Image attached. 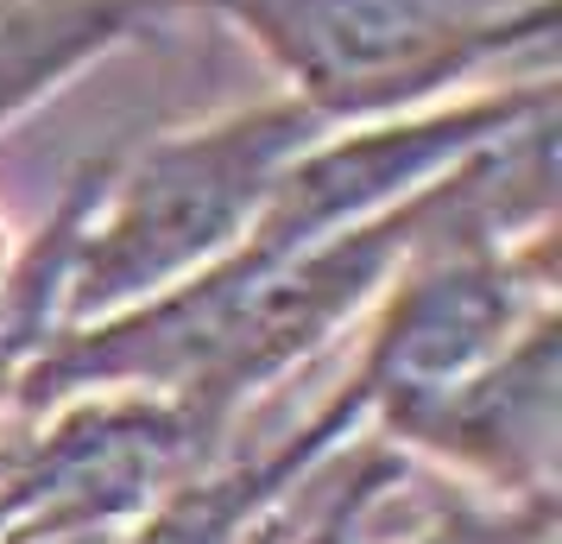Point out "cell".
I'll use <instances>...</instances> for the list:
<instances>
[{
  "instance_id": "cell-2",
  "label": "cell",
  "mask_w": 562,
  "mask_h": 544,
  "mask_svg": "<svg viewBox=\"0 0 562 544\" xmlns=\"http://www.w3.org/2000/svg\"><path fill=\"white\" fill-rule=\"evenodd\" d=\"M215 20L329 127L417 114L499 64L557 77V0H228Z\"/></svg>"
},
{
  "instance_id": "cell-5",
  "label": "cell",
  "mask_w": 562,
  "mask_h": 544,
  "mask_svg": "<svg viewBox=\"0 0 562 544\" xmlns=\"http://www.w3.org/2000/svg\"><path fill=\"white\" fill-rule=\"evenodd\" d=\"M411 544H557V507H449Z\"/></svg>"
},
{
  "instance_id": "cell-4",
  "label": "cell",
  "mask_w": 562,
  "mask_h": 544,
  "mask_svg": "<svg viewBox=\"0 0 562 544\" xmlns=\"http://www.w3.org/2000/svg\"><path fill=\"white\" fill-rule=\"evenodd\" d=\"M183 0H0V133L102 57L153 38Z\"/></svg>"
},
{
  "instance_id": "cell-1",
  "label": "cell",
  "mask_w": 562,
  "mask_h": 544,
  "mask_svg": "<svg viewBox=\"0 0 562 544\" xmlns=\"http://www.w3.org/2000/svg\"><path fill=\"white\" fill-rule=\"evenodd\" d=\"M323 133L329 121L284 89L196 127L158 133L127 165H102L64 259V330L133 311L222 259L254 229L284 165Z\"/></svg>"
},
{
  "instance_id": "cell-3",
  "label": "cell",
  "mask_w": 562,
  "mask_h": 544,
  "mask_svg": "<svg viewBox=\"0 0 562 544\" xmlns=\"http://www.w3.org/2000/svg\"><path fill=\"white\" fill-rule=\"evenodd\" d=\"M398 456H430L493 507H557L562 443V311L468 367L456 387L411 406L380 431Z\"/></svg>"
},
{
  "instance_id": "cell-7",
  "label": "cell",
  "mask_w": 562,
  "mask_h": 544,
  "mask_svg": "<svg viewBox=\"0 0 562 544\" xmlns=\"http://www.w3.org/2000/svg\"><path fill=\"white\" fill-rule=\"evenodd\" d=\"M183 7H203V13H222V7H228V0H183Z\"/></svg>"
},
{
  "instance_id": "cell-6",
  "label": "cell",
  "mask_w": 562,
  "mask_h": 544,
  "mask_svg": "<svg viewBox=\"0 0 562 544\" xmlns=\"http://www.w3.org/2000/svg\"><path fill=\"white\" fill-rule=\"evenodd\" d=\"M7 266H13V241H7V215H0V279H7Z\"/></svg>"
}]
</instances>
